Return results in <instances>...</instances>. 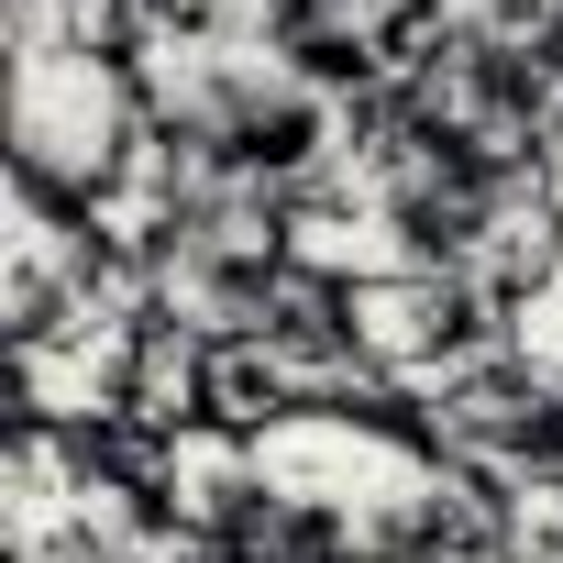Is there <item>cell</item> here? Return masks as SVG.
Listing matches in <instances>:
<instances>
[{
  "label": "cell",
  "instance_id": "1",
  "mask_svg": "<svg viewBox=\"0 0 563 563\" xmlns=\"http://www.w3.org/2000/svg\"><path fill=\"white\" fill-rule=\"evenodd\" d=\"M508 210L486 199H453L431 177H387L376 188V276H486Z\"/></svg>",
  "mask_w": 563,
  "mask_h": 563
},
{
  "label": "cell",
  "instance_id": "2",
  "mask_svg": "<svg viewBox=\"0 0 563 563\" xmlns=\"http://www.w3.org/2000/svg\"><path fill=\"white\" fill-rule=\"evenodd\" d=\"M332 23H365V0H254V45L276 56V45H310V34H332Z\"/></svg>",
  "mask_w": 563,
  "mask_h": 563
}]
</instances>
